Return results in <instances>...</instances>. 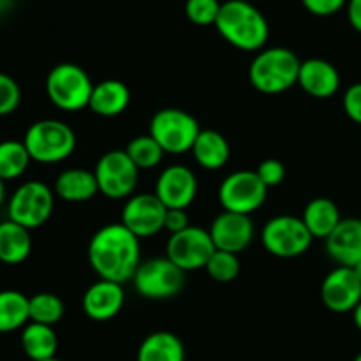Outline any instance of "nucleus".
<instances>
[{
  "label": "nucleus",
  "instance_id": "29",
  "mask_svg": "<svg viewBox=\"0 0 361 361\" xmlns=\"http://www.w3.org/2000/svg\"><path fill=\"white\" fill-rule=\"evenodd\" d=\"M126 152L140 171L157 168L166 154L161 145L150 134H141V136L133 137L127 143Z\"/></svg>",
  "mask_w": 361,
  "mask_h": 361
},
{
  "label": "nucleus",
  "instance_id": "28",
  "mask_svg": "<svg viewBox=\"0 0 361 361\" xmlns=\"http://www.w3.org/2000/svg\"><path fill=\"white\" fill-rule=\"evenodd\" d=\"M32 159L27 147L20 140L0 141V180L13 182L27 173Z\"/></svg>",
  "mask_w": 361,
  "mask_h": 361
},
{
  "label": "nucleus",
  "instance_id": "35",
  "mask_svg": "<svg viewBox=\"0 0 361 361\" xmlns=\"http://www.w3.org/2000/svg\"><path fill=\"white\" fill-rule=\"evenodd\" d=\"M342 108L349 120L361 126V81L353 83L342 97Z\"/></svg>",
  "mask_w": 361,
  "mask_h": 361
},
{
  "label": "nucleus",
  "instance_id": "27",
  "mask_svg": "<svg viewBox=\"0 0 361 361\" xmlns=\"http://www.w3.org/2000/svg\"><path fill=\"white\" fill-rule=\"evenodd\" d=\"M30 323L28 296L16 289L0 291V334L23 330Z\"/></svg>",
  "mask_w": 361,
  "mask_h": 361
},
{
  "label": "nucleus",
  "instance_id": "23",
  "mask_svg": "<svg viewBox=\"0 0 361 361\" xmlns=\"http://www.w3.org/2000/svg\"><path fill=\"white\" fill-rule=\"evenodd\" d=\"M302 221L314 240H326L341 224L342 215L337 203L330 197H314L303 208Z\"/></svg>",
  "mask_w": 361,
  "mask_h": 361
},
{
  "label": "nucleus",
  "instance_id": "8",
  "mask_svg": "<svg viewBox=\"0 0 361 361\" xmlns=\"http://www.w3.org/2000/svg\"><path fill=\"white\" fill-rule=\"evenodd\" d=\"M314 236L310 235L302 217L277 215L271 217L261 231V243L268 254L281 259L303 256L310 249Z\"/></svg>",
  "mask_w": 361,
  "mask_h": 361
},
{
  "label": "nucleus",
  "instance_id": "24",
  "mask_svg": "<svg viewBox=\"0 0 361 361\" xmlns=\"http://www.w3.org/2000/svg\"><path fill=\"white\" fill-rule=\"evenodd\" d=\"M32 252L30 229L11 219L0 222V263L16 267L28 259Z\"/></svg>",
  "mask_w": 361,
  "mask_h": 361
},
{
  "label": "nucleus",
  "instance_id": "36",
  "mask_svg": "<svg viewBox=\"0 0 361 361\" xmlns=\"http://www.w3.org/2000/svg\"><path fill=\"white\" fill-rule=\"evenodd\" d=\"M349 0H302V6L314 16H334L348 6Z\"/></svg>",
  "mask_w": 361,
  "mask_h": 361
},
{
  "label": "nucleus",
  "instance_id": "6",
  "mask_svg": "<svg viewBox=\"0 0 361 361\" xmlns=\"http://www.w3.org/2000/svg\"><path fill=\"white\" fill-rule=\"evenodd\" d=\"M55 208V190L41 180L18 185L7 200V219L27 229H37L49 221Z\"/></svg>",
  "mask_w": 361,
  "mask_h": 361
},
{
  "label": "nucleus",
  "instance_id": "16",
  "mask_svg": "<svg viewBox=\"0 0 361 361\" xmlns=\"http://www.w3.org/2000/svg\"><path fill=\"white\" fill-rule=\"evenodd\" d=\"M208 231L215 249L240 254L252 243L254 222L250 221V215L222 210V214L214 219Z\"/></svg>",
  "mask_w": 361,
  "mask_h": 361
},
{
  "label": "nucleus",
  "instance_id": "19",
  "mask_svg": "<svg viewBox=\"0 0 361 361\" xmlns=\"http://www.w3.org/2000/svg\"><path fill=\"white\" fill-rule=\"evenodd\" d=\"M298 85L314 99H330L341 88V74L331 62L323 59L303 60L298 74Z\"/></svg>",
  "mask_w": 361,
  "mask_h": 361
},
{
  "label": "nucleus",
  "instance_id": "13",
  "mask_svg": "<svg viewBox=\"0 0 361 361\" xmlns=\"http://www.w3.org/2000/svg\"><path fill=\"white\" fill-rule=\"evenodd\" d=\"M168 208L155 192L133 194L126 200L122 210V224L137 238H150L164 229Z\"/></svg>",
  "mask_w": 361,
  "mask_h": 361
},
{
  "label": "nucleus",
  "instance_id": "40",
  "mask_svg": "<svg viewBox=\"0 0 361 361\" xmlns=\"http://www.w3.org/2000/svg\"><path fill=\"white\" fill-rule=\"evenodd\" d=\"M353 321H355V326L361 331V302L358 303V307L353 310Z\"/></svg>",
  "mask_w": 361,
  "mask_h": 361
},
{
  "label": "nucleus",
  "instance_id": "30",
  "mask_svg": "<svg viewBox=\"0 0 361 361\" xmlns=\"http://www.w3.org/2000/svg\"><path fill=\"white\" fill-rule=\"evenodd\" d=\"M28 305H30L32 323L48 324V326L60 323L66 312L62 298L55 293H35L34 296H28Z\"/></svg>",
  "mask_w": 361,
  "mask_h": 361
},
{
  "label": "nucleus",
  "instance_id": "17",
  "mask_svg": "<svg viewBox=\"0 0 361 361\" xmlns=\"http://www.w3.org/2000/svg\"><path fill=\"white\" fill-rule=\"evenodd\" d=\"M123 303H126L123 284L102 281V279L94 282L81 298L83 312L87 314L88 319L97 323H104L118 316L120 310L123 309Z\"/></svg>",
  "mask_w": 361,
  "mask_h": 361
},
{
  "label": "nucleus",
  "instance_id": "1",
  "mask_svg": "<svg viewBox=\"0 0 361 361\" xmlns=\"http://www.w3.org/2000/svg\"><path fill=\"white\" fill-rule=\"evenodd\" d=\"M88 263L102 281L133 282L141 264L140 238L134 236L122 222L102 226L88 243Z\"/></svg>",
  "mask_w": 361,
  "mask_h": 361
},
{
  "label": "nucleus",
  "instance_id": "4",
  "mask_svg": "<svg viewBox=\"0 0 361 361\" xmlns=\"http://www.w3.org/2000/svg\"><path fill=\"white\" fill-rule=\"evenodd\" d=\"M28 155L39 164H59L76 150V134L66 122L56 118H42L32 123L21 140Z\"/></svg>",
  "mask_w": 361,
  "mask_h": 361
},
{
  "label": "nucleus",
  "instance_id": "22",
  "mask_svg": "<svg viewBox=\"0 0 361 361\" xmlns=\"http://www.w3.org/2000/svg\"><path fill=\"white\" fill-rule=\"evenodd\" d=\"M194 161L208 171H217L222 169L229 161L231 148L224 134L214 129H201L200 136L194 141V147L190 150Z\"/></svg>",
  "mask_w": 361,
  "mask_h": 361
},
{
  "label": "nucleus",
  "instance_id": "37",
  "mask_svg": "<svg viewBox=\"0 0 361 361\" xmlns=\"http://www.w3.org/2000/svg\"><path fill=\"white\" fill-rule=\"evenodd\" d=\"M190 226L189 215L185 210H168L166 212V221H164V229L169 231V235H175V233L183 231Z\"/></svg>",
  "mask_w": 361,
  "mask_h": 361
},
{
  "label": "nucleus",
  "instance_id": "5",
  "mask_svg": "<svg viewBox=\"0 0 361 361\" xmlns=\"http://www.w3.org/2000/svg\"><path fill=\"white\" fill-rule=\"evenodd\" d=\"M44 88L49 102L55 108L62 111H80L88 108L94 83L83 67L63 62L51 67L46 76Z\"/></svg>",
  "mask_w": 361,
  "mask_h": 361
},
{
  "label": "nucleus",
  "instance_id": "9",
  "mask_svg": "<svg viewBox=\"0 0 361 361\" xmlns=\"http://www.w3.org/2000/svg\"><path fill=\"white\" fill-rule=\"evenodd\" d=\"M99 194L108 200H129L134 194L140 178L136 168L126 150H109L101 155L94 168Z\"/></svg>",
  "mask_w": 361,
  "mask_h": 361
},
{
  "label": "nucleus",
  "instance_id": "25",
  "mask_svg": "<svg viewBox=\"0 0 361 361\" xmlns=\"http://www.w3.org/2000/svg\"><path fill=\"white\" fill-rule=\"evenodd\" d=\"M136 361H185V345L171 331H154L137 348Z\"/></svg>",
  "mask_w": 361,
  "mask_h": 361
},
{
  "label": "nucleus",
  "instance_id": "26",
  "mask_svg": "<svg viewBox=\"0 0 361 361\" xmlns=\"http://www.w3.org/2000/svg\"><path fill=\"white\" fill-rule=\"evenodd\" d=\"M21 349L32 361H46L56 358L59 351V337L53 326L41 323H28L21 330Z\"/></svg>",
  "mask_w": 361,
  "mask_h": 361
},
{
  "label": "nucleus",
  "instance_id": "41",
  "mask_svg": "<svg viewBox=\"0 0 361 361\" xmlns=\"http://www.w3.org/2000/svg\"><path fill=\"white\" fill-rule=\"evenodd\" d=\"M6 182L4 180H0V208L4 207V203H6Z\"/></svg>",
  "mask_w": 361,
  "mask_h": 361
},
{
  "label": "nucleus",
  "instance_id": "10",
  "mask_svg": "<svg viewBox=\"0 0 361 361\" xmlns=\"http://www.w3.org/2000/svg\"><path fill=\"white\" fill-rule=\"evenodd\" d=\"M217 196L224 212L252 215L267 201L268 187L261 182L256 171L238 169L222 180Z\"/></svg>",
  "mask_w": 361,
  "mask_h": 361
},
{
  "label": "nucleus",
  "instance_id": "42",
  "mask_svg": "<svg viewBox=\"0 0 361 361\" xmlns=\"http://www.w3.org/2000/svg\"><path fill=\"white\" fill-rule=\"evenodd\" d=\"M355 271H356V274H358V277L361 279V263L356 264V267H355Z\"/></svg>",
  "mask_w": 361,
  "mask_h": 361
},
{
  "label": "nucleus",
  "instance_id": "18",
  "mask_svg": "<svg viewBox=\"0 0 361 361\" xmlns=\"http://www.w3.org/2000/svg\"><path fill=\"white\" fill-rule=\"evenodd\" d=\"M326 252L338 267L355 268L361 263V219H342L334 233L324 240Z\"/></svg>",
  "mask_w": 361,
  "mask_h": 361
},
{
  "label": "nucleus",
  "instance_id": "33",
  "mask_svg": "<svg viewBox=\"0 0 361 361\" xmlns=\"http://www.w3.org/2000/svg\"><path fill=\"white\" fill-rule=\"evenodd\" d=\"M21 88L20 83L9 74L0 71V118L9 116L20 108Z\"/></svg>",
  "mask_w": 361,
  "mask_h": 361
},
{
  "label": "nucleus",
  "instance_id": "20",
  "mask_svg": "<svg viewBox=\"0 0 361 361\" xmlns=\"http://www.w3.org/2000/svg\"><path fill=\"white\" fill-rule=\"evenodd\" d=\"M130 90L123 81L120 80H104L94 85L88 108L94 115L102 118H113L118 116L129 108Z\"/></svg>",
  "mask_w": 361,
  "mask_h": 361
},
{
  "label": "nucleus",
  "instance_id": "44",
  "mask_svg": "<svg viewBox=\"0 0 361 361\" xmlns=\"http://www.w3.org/2000/svg\"><path fill=\"white\" fill-rule=\"evenodd\" d=\"M46 361H63V360H59V358H51V360H46Z\"/></svg>",
  "mask_w": 361,
  "mask_h": 361
},
{
  "label": "nucleus",
  "instance_id": "11",
  "mask_svg": "<svg viewBox=\"0 0 361 361\" xmlns=\"http://www.w3.org/2000/svg\"><path fill=\"white\" fill-rule=\"evenodd\" d=\"M137 295L147 300L175 298L185 286V271L180 270L168 257L143 261L133 277Z\"/></svg>",
  "mask_w": 361,
  "mask_h": 361
},
{
  "label": "nucleus",
  "instance_id": "7",
  "mask_svg": "<svg viewBox=\"0 0 361 361\" xmlns=\"http://www.w3.org/2000/svg\"><path fill=\"white\" fill-rule=\"evenodd\" d=\"M201 127L196 116L178 108L159 109L150 120V134L166 154L180 155L192 150Z\"/></svg>",
  "mask_w": 361,
  "mask_h": 361
},
{
  "label": "nucleus",
  "instance_id": "2",
  "mask_svg": "<svg viewBox=\"0 0 361 361\" xmlns=\"http://www.w3.org/2000/svg\"><path fill=\"white\" fill-rule=\"evenodd\" d=\"M215 28L228 44L242 51H261L270 37L267 16L247 0L222 2Z\"/></svg>",
  "mask_w": 361,
  "mask_h": 361
},
{
  "label": "nucleus",
  "instance_id": "14",
  "mask_svg": "<svg viewBox=\"0 0 361 361\" xmlns=\"http://www.w3.org/2000/svg\"><path fill=\"white\" fill-rule=\"evenodd\" d=\"M321 300L330 312L353 314L361 302V279L355 268H334L321 284Z\"/></svg>",
  "mask_w": 361,
  "mask_h": 361
},
{
  "label": "nucleus",
  "instance_id": "38",
  "mask_svg": "<svg viewBox=\"0 0 361 361\" xmlns=\"http://www.w3.org/2000/svg\"><path fill=\"white\" fill-rule=\"evenodd\" d=\"M345 11H348L349 25L361 34V0H349Z\"/></svg>",
  "mask_w": 361,
  "mask_h": 361
},
{
  "label": "nucleus",
  "instance_id": "34",
  "mask_svg": "<svg viewBox=\"0 0 361 361\" xmlns=\"http://www.w3.org/2000/svg\"><path fill=\"white\" fill-rule=\"evenodd\" d=\"M257 176L261 182L271 189V187H279L286 178V168L279 159H264L256 169Z\"/></svg>",
  "mask_w": 361,
  "mask_h": 361
},
{
  "label": "nucleus",
  "instance_id": "15",
  "mask_svg": "<svg viewBox=\"0 0 361 361\" xmlns=\"http://www.w3.org/2000/svg\"><path fill=\"white\" fill-rule=\"evenodd\" d=\"M155 196L168 210H187L197 196L196 173L182 164L168 166L159 175Z\"/></svg>",
  "mask_w": 361,
  "mask_h": 361
},
{
  "label": "nucleus",
  "instance_id": "3",
  "mask_svg": "<svg viewBox=\"0 0 361 361\" xmlns=\"http://www.w3.org/2000/svg\"><path fill=\"white\" fill-rule=\"evenodd\" d=\"M300 67L302 60L289 48H264L250 62L249 81L261 94L277 95L298 85Z\"/></svg>",
  "mask_w": 361,
  "mask_h": 361
},
{
  "label": "nucleus",
  "instance_id": "12",
  "mask_svg": "<svg viewBox=\"0 0 361 361\" xmlns=\"http://www.w3.org/2000/svg\"><path fill=\"white\" fill-rule=\"evenodd\" d=\"M215 250L210 231L197 226H189L183 231L175 233L166 243V257L185 274L204 270Z\"/></svg>",
  "mask_w": 361,
  "mask_h": 361
},
{
  "label": "nucleus",
  "instance_id": "43",
  "mask_svg": "<svg viewBox=\"0 0 361 361\" xmlns=\"http://www.w3.org/2000/svg\"><path fill=\"white\" fill-rule=\"evenodd\" d=\"M353 361H361V351L358 353V355H356V358H355V360H353Z\"/></svg>",
  "mask_w": 361,
  "mask_h": 361
},
{
  "label": "nucleus",
  "instance_id": "21",
  "mask_svg": "<svg viewBox=\"0 0 361 361\" xmlns=\"http://www.w3.org/2000/svg\"><path fill=\"white\" fill-rule=\"evenodd\" d=\"M55 196L67 203H85L99 194L97 178L94 171L83 168L63 169L55 180Z\"/></svg>",
  "mask_w": 361,
  "mask_h": 361
},
{
  "label": "nucleus",
  "instance_id": "39",
  "mask_svg": "<svg viewBox=\"0 0 361 361\" xmlns=\"http://www.w3.org/2000/svg\"><path fill=\"white\" fill-rule=\"evenodd\" d=\"M14 6V0H0V16H4L6 13H9Z\"/></svg>",
  "mask_w": 361,
  "mask_h": 361
},
{
  "label": "nucleus",
  "instance_id": "31",
  "mask_svg": "<svg viewBox=\"0 0 361 361\" xmlns=\"http://www.w3.org/2000/svg\"><path fill=\"white\" fill-rule=\"evenodd\" d=\"M204 270L219 284H229V282H233L240 275L242 263H240L238 254L215 250L212 254L210 261L207 263V267H204Z\"/></svg>",
  "mask_w": 361,
  "mask_h": 361
},
{
  "label": "nucleus",
  "instance_id": "32",
  "mask_svg": "<svg viewBox=\"0 0 361 361\" xmlns=\"http://www.w3.org/2000/svg\"><path fill=\"white\" fill-rule=\"evenodd\" d=\"M222 2L219 0H187L185 16L197 27H210L217 21Z\"/></svg>",
  "mask_w": 361,
  "mask_h": 361
}]
</instances>
